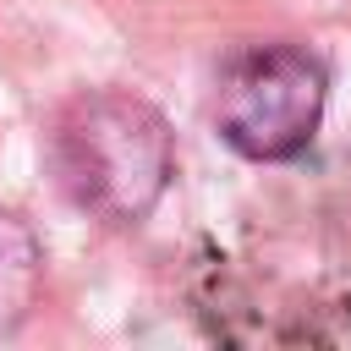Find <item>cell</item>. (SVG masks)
<instances>
[{"label":"cell","instance_id":"6da1fadb","mask_svg":"<svg viewBox=\"0 0 351 351\" xmlns=\"http://www.w3.org/2000/svg\"><path fill=\"white\" fill-rule=\"evenodd\" d=\"M176 170L170 126L132 93H82L55 121V176L77 208L104 225L154 214Z\"/></svg>","mask_w":351,"mask_h":351},{"label":"cell","instance_id":"7a4b0ae2","mask_svg":"<svg viewBox=\"0 0 351 351\" xmlns=\"http://www.w3.org/2000/svg\"><path fill=\"white\" fill-rule=\"evenodd\" d=\"M329 104V71L307 44H241L219 66L214 126L252 165H285L313 148Z\"/></svg>","mask_w":351,"mask_h":351},{"label":"cell","instance_id":"3957f363","mask_svg":"<svg viewBox=\"0 0 351 351\" xmlns=\"http://www.w3.org/2000/svg\"><path fill=\"white\" fill-rule=\"evenodd\" d=\"M38 274H44V247L33 225L11 208H0V346L27 324L38 302Z\"/></svg>","mask_w":351,"mask_h":351},{"label":"cell","instance_id":"277c9868","mask_svg":"<svg viewBox=\"0 0 351 351\" xmlns=\"http://www.w3.org/2000/svg\"><path fill=\"white\" fill-rule=\"evenodd\" d=\"M192 302H197V318L208 329V340H263L269 329L252 318V296L230 280L225 258L208 263V274L192 285Z\"/></svg>","mask_w":351,"mask_h":351}]
</instances>
